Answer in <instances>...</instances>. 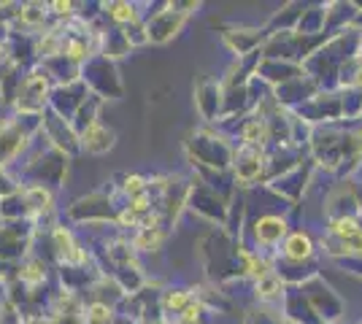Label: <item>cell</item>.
Wrapping results in <instances>:
<instances>
[{"instance_id":"obj_1","label":"cell","mask_w":362,"mask_h":324,"mask_svg":"<svg viewBox=\"0 0 362 324\" xmlns=\"http://www.w3.org/2000/svg\"><path fill=\"white\" fill-rule=\"evenodd\" d=\"M287 254L292 260H300V257H308L311 254V244H308V238H303V235H292L287 244Z\"/></svg>"},{"instance_id":"obj_2","label":"cell","mask_w":362,"mask_h":324,"mask_svg":"<svg viewBox=\"0 0 362 324\" xmlns=\"http://www.w3.org/2000/svg\"><path fill=\"white\" fill-rule=\"evenodd\" d=\"M106 146H111V136H108L106 130L92 127L90 133H87V149H90V152H103Z\"/></svg>"},{"instance_id":"obj_3","label":"cell","mask_w":362,"mask_h":324,"mask_svg":"<svg viewBox=\"0 0 362 324\" xmlns=\"http://www.w3.org/2000/svg\"><path fill=\"white\" fill-rule=\"evenodd\" d=\"M114 16H117V19H133V8H130L127 3H117V6H114Z\"/></svg>"},{"instance_id":"obj_4","label":"cell","mask_w":362,"mask_h":324,"mask_svg":"<svg viewBox=\"0 0 362 324\" xmlns=\"http://www.w3.org/2000/svg\"><path fill=\"white\" fill-rule=\"evenodd\" d=\"M92 322H106L108 319V311L103 308V306H95V308H92V316H90Z\"/></svg>"},{"instance_id":"obj_5","label":"cell","mask_w":362,"mask_h":324,"mask_svg":"<svg viewBox=\"0 0 362 324\" xmlns=\"http://www.w3.org/2000/svg\"><path fill=\"white\" fill-rule=\"evenodd\" d=\"M184 303H187V294H170L165 300V306H170V308H179Z\"/></svg>"},{"instance_id":"obj_6","label":"cell","mask_w":362,"mask_h":324,"mask_svg":"<svg viewBox=\"0 0 362 324\" xmlns=\"http://www.w3.org/2000/svg\"><path fill=\"white\" fill-rule=\"evenodd\" d=\"M279 287V278H268V281H262L259 284V289H262V294H273V289Z\"/></svg>"},{"instance_id":"obj_7","label":"cell","mask_w":362,"mask_h":324,"mask_svg":"<svg viewBox=\"0 0 362 324\" xmlns=\"http://www.w3.org/2000/svg\"><path fill=\"white\" fill-rule=\"evenodd\" d=\"M141 186H144V179H138V176L127 179V192H141Z\"/></svg>"},{"instance_id":"obj_8","label":"cell","mask_w":362,"mask_h":324,"mask_svg":"<svg viewBox=\"0 0 362 324\" xmlns=\"http://www.w3.org/2000/svg\"><path fill=\"white\" fill-rule=\"evenodd\" d=\"M197 319V308H187L184 311V322L189 324V322H195Z\"/></svg>"},{"instance_id":"obj_9","label":"cell","mask_w":362,"mask_h":324,"mask_svg":"<svg viewBox=\"0 0 362 324\" xmlns=\"http://www.w3.org/2000/svg\"><path fill=\"white\" fill-rule=\"evenodd\" d=\"M146 208V198H136L133 200V211H144Z\"/></svg>"},{"instance_id":"obj_10","label":"cell","mask_w":362,"mask_h":324,"mask_svg":"<svg viewBox=\"0 0 362 324\" xmlns=\"http://www.w3.org/2000/svg\"><path fill=\"white\" fill-rule=\"evenodd\" d=\"M360 84H362V71H360Z\"/></svg>"},{"instance_id":"obj_11","label":"cell","mask_w":362,"mask_h":324,"mask_svg":"<svg viewBox=\"0 0 362 324\" xmlns=\"http://www.w3.org/2000/svg\"><path fill=\"white\" fill-rule=\"evenodd\" d=\"M360 146H362V133H360Z\"/></svg>"}]
</instances>
